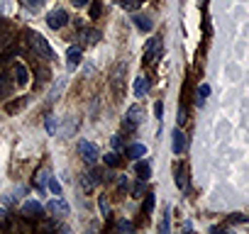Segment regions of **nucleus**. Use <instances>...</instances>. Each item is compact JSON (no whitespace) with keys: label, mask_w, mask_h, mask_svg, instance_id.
I'll use <instances>...</instances> for the list:
<instances>
[{"label":"nucleus","mask_w":249,"mask_h":234,"mask_svg":"<svg viewBox=\"0 0 249 234\" xmlns=\"http://www.w3.org/2000/svg\"><path fill=\"white\" fill-rule=\"evenodd\" d=\"M27 42H30V49L35 51V59H42V61L54 59V49L49 47V42L39 32H27Z\"/></svg>","instance_id":"1"},{"label":"nucleus","mask_w":249,"mask_h":234,"mask_svg":"<svg viewBox=\"0 0 249 234\" xmlns=\"http://www.w3.org/2000/svg\"><path fill=\"white\" fill-rule=\"evenodd\" d=\"M142 120H144V110H142V105H132L127 112H124L122 130H124V132H135V130L142 125Z\"/></svg>","instance_id":"2"},{"label":"nucleus","mask_w":249,"mask_h":234,"mask_svg":"<svg viewBox=\"0 0 249 234\" xmlns=\"http://www.w3.org/2000/svg\"><path fill=\"white\" fill-rule=\"evenodd\" d=\"M78 154H81V159H83L88 166H95V164H98V159H100L98 147H95L93 142H86V139H81V142H78Z\"/></svg>","instance_id":"3"},{"label":"nucleus","mask_w":249,"mask_h":234,"mask_svg":"<svg viewBox=\"0 0 249 234\" xmlns=\"http://www.w3.org/2000/svg\"><path fill=\"white\" fill-rule=\"evenodd\" d=\"M161 54H164V42H161V37H154L149 44H147V49H144V64L149 66V64H157L159 59H161Z\"/></svg>","instance_id":"4"},{"label":"nucleus","mask_w":249,"mask_h":234,"mask_svg":"<svg viewBox=\"0 0 249 234\" xmlns=\"http://www.w3.org/2000/svg\"><path fill=\"white\" fill-rule=\"evenodd\" d=\"M44 205L42 202H37V200H27L25 205H22V219H42L44 217Z\"/></svg>","instance_id":"5"},{"label":"nucleus","mask_w":249,"mask_h":234,"mask_svg":"<svg viewBox=\"0 0 249 234\" xmlns=\"http://www.w3.org/2000/svg\"><path fill=\"white\" fill-rule=\"evenodd\" d=\"M47 25H49L52 30H61V27H66V25H69V13H66L64 8L52 10V13L47 15Z\"/></svg>","instance_id":"6"},{"label":"nucleus","mask_w":249,"mask_h":234,"mask_svg":"<svg viewBox=\"0 0 249 234\" xmlns=\"http://www.w3.org/2000/svg\"><path fill=\"white\" fill-rule=\"evenodd\" d=\"M49 215H54V217H66L69 215V205L59 198V195H54L49 202H47V207H44Z\"/></svg>","instance_id":"7"},{"label":"nucleus","mask_w":249,"mask_h":234,"mask_svg":"<svg viewBox=\"0 0 249 234\" xmlns=\"http://www.w3.org/2000/svg\"><path fill=\"white\" fill-rule=\"evenodd\" d=\"M27 83H30V71H27V66L22 61H18L15 64V85L18 88H25Z\"/></svg>","instance_id":"8"},{"label":"nucleus","mask_w":249,"mask_h":234,"mask_svg":"<svg viewBox=\"0 0 249 234\" xmlns=\"http://www.w3.org/2000/svg\"><path fill=\"white\" fill-rule=\"evenodd\" d=\"M78 39H81V44H95L98 39H100V32L98 30H90V27H81L78 30Z\"/></svg>","instance_id":"9"},{"label":"nucleus","mask_w":249,"mask_h":234,"mask_svg":"<svg viewBox=\"0 0 249 234\" xmlns=\"http://www.w3.org/2000/svg\"><path fill=\"white\" fill-rule=\"evenodd\" d=\"M135 173H137L140 181H149V176H152V164L144 161V159H137V161H135Z\"/></svg>","instance_id":"10"},{"label":"nucleus","mask_w":249,"mask_h":234,"mask_svg":"<svg viewBox=\"0 0 249 234\" xmlns=\"http://www.w3.org/2000/svg\"><path fill=\"white\" fill-rule=\"evenodd\" d=\"M78 64H81V47H71V49L66 51V66L73 71Z\"/></svg>","instance_id":"11"},{"label":"nucleus","mask_w":249,"mask_h":234,"mask_svg":"<svg viewBox=\"0 0 249 234\" xmlns=\"http://www.w3.org/2000/svg\"><path fill=\"white\" fill-rule=\"evenodd\" d=\"M112 83H115V93L122 95V85H124V64H120L112 73Z\"/></svg>","instance_id":"12"},{"label":"nucleus","mask_w":249,"mask_h":234,"mask_svg":"<svg viewBox=\"0 0 249 234\" xmlns=\"http://www.w3.org/2000/svg\"><path fill=\"white\" fill-rule=\"evenodd\" d=\"M147 93H149V78H147V76L135 78V95H137V98H144Z\"/></svg>","instance_id":"13"},{"label":"nucleus","mask_w":249,"mask_h":234,"mask_svg":"<svg viewBox=\"0 0 249 234\" xmlns=\"http://www.w3.org/2000/svg\"><path fill=\"white\" fill-rule=\"evenodd\" d=\"M183 151H186V134H183L181 130H176V132H174V154L181 156Z\"/></svg>","instance_id":"14"},{"label":"nucleus","mask_w":249,"mask_h":234,"mask_svg":"<svg viewBox=\"0 0 249 234\" xmlns=\"http://www.w3.org/2000/svg\"><path fill=\"white\" fill-rule=\"evenodd\" d=\"M132 20H135V25H137L140 32H152V17L149 15H135Z\"/></svg>","instance_id":"15"},{"label":"nucleus","mask_w":249,"mask_h":234,"mask_svg":"<svg viewBox=\"0 0 249 234\" xmlns=\"http://www.w3.org/2000/svg\"><path fill=\"white\" fill-rule=\"evenodd\" d=\"M15 195H0V217H5L10 212V207L15 205Z\"/></svg>","instance_id":"16"},{"label":"nucleus","mask_w":249,"mask_h":234,"mask_svg":"<svg viewBox=\"0 0 249 234\" xmlns=\"http://www.w3.org/2000/svg\"><path fill=\"white\" fill-rule=\"evenodd\" d=\"M10 90H13V81H10L5 73H0V100L8 98V95H10Z\"/></svg>","instance_id":"17"},{"label":"nucleus","mask_w":249,"mask_h":234,"mask_svg":"<svg viewBox=\"0 0 249 234\" xmlns=\"http://www.w3.org/2000/svg\"><path fill=\"white\" fill-rule=\"evenodd\" d=\"M144 154H147V147H144V144H130V149H127V156L135 159V161L142 159Z\"/></svg>","instance_id":"18"},{"label":"nucleus","mask_w":249,"mask_h":234,"mask_svg":"<svg viewBox=\"0 0 249 234\" xmlns=\"http://www.w3.org/2000/svg\"><path fill=\"white\" fill-rule=\"evenodd\" d=\"M13 32H15V30H13V25H10L5 17H0V39H10V37H13Z\"/></svg>","instance_id":"19"},{"label":"nucleus","mask_w":249,"mask_h":234,"mask_svg":"<svg viewBox=\"0 0 249 234\" xmlns=\"http://www.w3.org/2000/svg\"><path fill=\"white\" fill-rule=\"evenodd\" d=\"M176 185H178L181 190H186V188H188V173H186V168H183V166L176 171Z\"/></svg>","instance_id":"20"},{"label":"nucleus","mask_w":249,"mask_h":234,"mask_svg":"<svg viewBox=\"0 0 249 234\" xmlns=\"http://www.w3.org/2000/svg\"><path fill=\"white\" fill-rule=\"evenodd\" d=\"M88 15H90V20H98V17L103 15V0H93V3H90V10H88Z\"/></svg>","instance_id":"21"},{"label":"nucleus","mask_w":249,"mask_h":234,"mask_svg":"<svg viewBox=\"0 0 249 234\" xmlns=\"http://www.w3.org/2000/svg\"><path fill=\"white\" fill-rule=\"evenodd\" d=\"M154 202H157L154 193H147V198H144V205H142V215H144V217H147V215L154 210Z\"/></svg>","instance_id":"22"},{"label":"nucleus","mask_w":249,"mask_h":234,"mask_svg":"<svg viewBox=\"0 0 249 234\" xmlns=\"http://www.w3.org/2000/svg\"><path fill=\"white\" fill-rule=\"evenodd\" d=\"M120 5L127 10V13H137L140 5H142V0H120Z\"/></svg>","instance_id":"23"},{"label":"nucleus","mask_w":249,"mask_h":234,"mask_svg":"<svg viewBox=\"0 0 249 234\" xmlns=\"http://www.w3.org/2000/svg\"><path fill=\"white\" fill-rule=\"evenodd\" d=\"M103 161H105L110 168H115V166H120V161H122V159H120V154H117V151H110V154H105V156H103Z\"/></svg>","instance_id":"24"},{"label":"nucleus","mask_w":249,"mask_h":234,"mask_svg":"<svg viewBox=\"0 0 249 234\" xmlns=\"http://www.w3.org/2000/svg\"><path fill=\"white\" fill-rule=\"evenodd\" d=\"M115 190H117V195H124V190H127V178L115 176Z\"/></svg>","instance_id":"25"},{"label":"nucleus","mask_w":249,"mask_h":234,"mask_svg":"<svg viewBox=\"0 0 249 234\" xmlns=\"http://www.w3.org/2000/svg\"><path fill=\"white\" fill-rule=\"evenodd\" d=\"M208 95H210V85H208V83H203V85L198 88V100H196V102H198V105H203Z\"/></svg>","instance_id":"26"},{"label":"nucleus","mask_w":249,"mask_h":234,"mask_svg":"<svg viewBox=\"0 0 249 234\" xmlns=\"http://www.w3.org/2000/svg\"><path fill=\"white\" fill-rule=\"evenodd\" d=\"M47 183H49V190H52L54 195H61V183H59L54 176H49V181H47Z\"/></svg>","instance_id":"27"},{"label":"nucleus","mask_w":249,"mask_h":234,"mask_svg":"<svg viewBox=\"0 0 249 234\" xmlns=\"http://www.w3.org/2000/svg\"><path fill=\"white\" fill-rule=\"evenodd\" d=\"M98 205H100V212H103V217H110V207H107V198H105V195H100Z\"/></svg>","instance_id":"28"},{"label":"nucleus","mask_w":249,"mask_h":234,"mask_svg":"<svg viewBox=\"0 0 249 234\" xmlns=\"http://www.w3.org/2000/svg\"><path fill=\"white\" fill-rule=\"evenodd\" d=\"M142 193H144V181H137V183L132 185V195H135V198H140Z\"/></svg>","instance_id":"29"},{"label":"nucleus","mask_w":249,"mask_h":234,"mask_svg":"<svg viewBox=\"0 0 249 234\" xmlns=\"http://www.w3.org/2000/svg\"><path fill=\"white\" fill-rule=\"evenodd\" d=\"M110 144H112V151H120L122 149V134H115Z\"/></svg>","instance_id":"30"},{"label":"nucleus","mask_w":249,"mask_h":234,"mask_svg":"<svg viewBox=\"0 0 249 234\" xmlns=\"http://www.w3.org/2000/svg\"><path fill=\"white\" fill-rule=\"evenodd\" d=\"M47 181H49V173H47V171H42V173L37 176V185H39V188H44V183H47Z\"/></svg>","instance_id":"31"},{"label":"nucleus","mask_w":249,"mask_h":234,"mask_svg":"<svg viewBox=\"0 0 249 234\" xmlns=\"http://www.w3.org/2000/svg\"><path fill=\"white\" fill-rule=\"evenodd\" d=\"M169 217H171V210H166V215H164V222H161V232H169Z\"/></svg>","instance_id":"32"},{"label":"nucleus","mask_w":249,"mask_h":234,"mask_svg":"<svg viewBox=\"0 0 249 234\" xmlns=\"http://www.w3.org/2000/svg\"><path fill=\"white\" fill-rule=\"evenodd\" d=\"M117 229H122V232H130V229H132V222H124V219H122V222H117Z\"/></svg>","instance_id":"33"},{"label":"nucleus","mask_w":249,"mask_h":234,"mask_svg":"<svg viewBox=\"0 0 249 234\" xmlns=\"http://www.w3.org/2000/svg\"><path fill=\"white\" fill-rule=\"evenodd\" d=\"M186 120H188V115H186V107H181V112H178V125H186Z\"/></svg>","instance_id":"34"},{"label":"nucleus","mask_w":249,"mask_h":234,"mask_svg":"<svg viewBox=\"0 0 249 234\" xmlns=\"http://www.w3.org/2000/svg\"><path fill=\"white\" fill-rule=\"evenodd\" d=\"M54 130H56L54 120H52V117H47V132H49V134H54Z\"/></svg>","instance_id":"35"},{"label":"nucleus","mask_w":249,"mask_h":234,"mask_svg":"<svg viewBox=\"0 0 249 234\" xmlns=\"http://www.w3.org/2000/svg\"><path fill=\"white\" fill-rule=\"evenodd\" d=\"M154 115L161 120V115H164V105H161V102H157V105H154Z\"/></svg>","instance_id":"36"},{"label":"nucleus","mask_w":249,"mask_h":234,"mask_svg":"<svg viewBox=\"0 0 249 234\" xmlns=\"http://www.w3.org/2000/svg\"><path fill=\"white\" fill-rule=\"evenodd\" d=\"M42 5H44V0H30V8L32 10H39Z\"/></svg>","instance_id":"37"},{"label":"nucleus","mask_w":249,"mask_h":234,"mask_svg":"<svg viewBox=\"0 0 249 234\" xmlns=\"http://www.w3.org/2000/svg\"><path fill=\"white\" fill-rule=\"evenodd\" d=\"M232 222H237V224H242V222H247V217H244L242 212H237V215L232 217Z\"/></svg>","instance_id":"38"},{"label":"nucleus","mask_w":249,"mask_h":234,"mask_svg":"<svg viewBox=\"0 0 249 234\" xmlns=\"http://www.w3.org/2000/svg\"><path fill=\"white\" fill-rule=\"evenodd\" d=\"M71 3H73V5H76V8H83V5H86V3H88V0H71Z\"/></svg>","instance_id":"39"},{"label":"nucleus","mask_w":249,"mask_h":234,"mask_svg":"<svg viewBox=\"0 0 249 234\" xmlns=\"http://www.w3.org/2000/svg\"><path fill=\"white\" fill-rule=\"evenodd\" d=\"M0 227H3V217H0Z\"/></svg>","instance_id":"40"},{"label":"nucleus","mask_w":249,"mask_h":234,"mask_svg":"<svg viewBox=\"0 0 249 234\" xmlns=\"http://www.w3.org/2000/svg\"><path fill=\"white\" fill-rule=\"evenodd\" d=\"M0 73H3V64H0Z\"/></svg>","instance_id":"41"}]
</instances>
